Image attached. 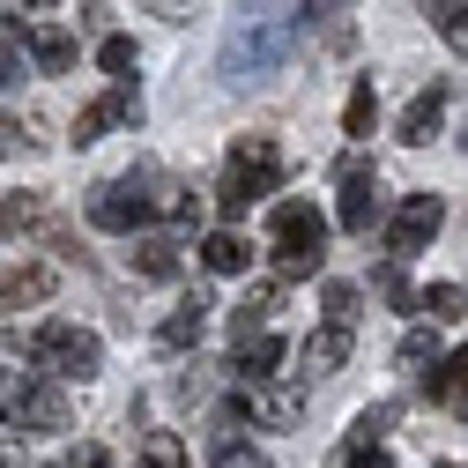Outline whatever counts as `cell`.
I'll use <instances>...</instances> for the list:
<instances>
[{
	"label": "cell",
	"mask_w": 468,
	"mask_h": 468,
	"mask_svg": "<svg viewBox=\"0 0 468 468\" xmlns=\"http://www.w3.org/2000/svg\"><path fill=\"white\" fill-rule=\"evenodd\" d=\"M282 365V342L261 327V335H239V357H230V372H239V379H268Z\"/></svg>",
	"instance_id": "cell-19"
},
{
	"label": "cell",
	"mask_w": 468,
	"mask_h": 468,
	"mask_svg": "<svg viewBox=\"0 0 468 468\" xmlns=\"http://www.w3.org/2000/svg\"><path fill=\"white\" fill-rule=\"evenodd\" d=\"M90 223L97 230H120V239H134V230H149L156 223V194H149V179H104V186H90Z\"/></svg>",
	"instance_id": "cell-5"
},
{
	"label": "cell",
	"mask_w": 468,
	"mask_h": 468,
	"mask_svg": "<svg viewBox=\"0 0 468 468\" xmlns=\"http://www.w3.org/2000/svg\"><path fill=\"white\" fill-rule=\"evenodd\" d=\"M439 223H446V201H439V194H409V201L387 216V253H394V261H417V253L439 239Z\"/></svg>",
	"instance_id": "cell-6"
},
{
	"label": "cell",
	"mask_w": 468,
	"mask_h": 468,
	"mask_svg": "<svg viewBox=\"0 0 468 468\" xmlns=\"http://www.w3.org/2000/svg\"><path fill=\"white\" fill-rule=\"evenodd\" d=\"M275 305H282V282L246 290V298H239V313H230V335H261V327L275 320Z\"/></svg>",
	"instance_id": "cell-20"
},
{
	"label": "cell",
	"mask_w": 468,
	"mask_h": 468,
	"mask_svg": "<svg viewBox=\"0 0 468 468\" xmlns=\"http://www.w3.org/2000/svg\"><path fill=\"white\" fill-rule=\"evenodd\" d=\"M16 149V120H0V156H8Z\"/></svg>",
	"instance_id": "cell-37"
},
{
	"label": "cell",
	"mask_w": 468,
	"mask_h": 468,
	"mask_svg": "<svg viewBox=\"0 0 468 468\" xmlns=\"http://www.w3.org/2000/svg\"><path fill=\"white\" fill-rule=\"evenodd\" d=\"M372 127H379V90H372V75H365L357 90H349V104H342V134H349V142H365Z\"/></svg>",
	"instance_id": "cell-22"
},
{
	"label": "cell",
	"mask_w": 468,
	"mask_h": 468,
	"mask_svg": "<svg viewBox=\"0 0 468 468\" xmlns=\"http://www.w3.org/2000/svg\"><path fill=\"white\" fill-rule=\"evenodd\" d=\"M68 468H112V453H104V446H82V453H75Z\"/></svg>",
	"instance_id": "cell-35"
},
{
	"label": "cell",
	"mask_w": 468,
	"mask_h": 468,
	"mask_svg": "<svg viewBox=\"0 0 468 468\" xmlns=\"http://www.w3.org/2000/svg\"><path fill=\"white\" fill-rule=\"evenodd\" d=\"M461 305H468L461 282H431V290H417V313H431V327H439V320H461Z\"/></svg>",
	"instance_id": "cell-24"
},
{
	"label": "cell",
	"mask_w": 468,
	"mask_h": 468,
	"mask_svg": "<svg viewBox=\"0 0 468 468\" xmlns=\"http://www.w3.org/2000/svg\"><path fill=\"white\" fill-rule=\"evenodd\" d=\"M424 365H439V335L431 327H409L401 335V372H424Z\"/></svg>",
	"instance_id": "cell-29"
},
{
	"label": "cell",
	"mask_w": 468,
	"mask_h": 468,
	"mask_svg": "<svg viewBox=\"0 0 468 468\" xmlns=\"http://www.w3.org/2000/svg\"><path fill=\"white\" fill-rule=\"evenodd\" d=\"M282 186V149L268 142V134H239L230 142V156H223V179H216V208H223V223H239L253 201H268Z\"/></svg>",
	"instance_id": "cell-2"
},
{
	"label": "cell",
	"mask_w": 468,
	"mask_h": 468,
	"mask_svg": "<svg viewBox=\"0 0 468 468\" xmlns=\"http://www.w3.org/2000/svg\"><path fill=\"white\" fill-rule=\"evenodd\" d=\"M112 127H142V90H134V82H112L104 97H90V104L75 112V149L104 142Z\"/></svg>",
	"instance_id": "cell-7"
},
{
	"label": "cell",
	"mask_w": 468,
	"mask_h": 468,
	"mask_svg": "<svg viewBox=\"0 0 468 468\" xmlns=\"http://www.w3.org/2000/svg\"><path fill=\"white\" fill-rule=\"evenodd\" d=\"M16 82H23V30L0 23V90H16Z\"/></svg>",
	"instance_id": "cell-30"
},
{
	"label": "cell",
	"mask_w": 468,
	"mask_h": 468,
	"mask_svg": "<svg viewBox=\"0 0 468 468\" xmlns=\"http://www.w3.org/2000/svg\"><path fill=\"white\" fill-rule=\"evenodd\" d=\"M60 290V268L52 261H23V268H0V313H30Z\"/></svg>",
	"instance_id": "cell-11"
},
{
	"label": "cell",
	"mask_w": 468,
	"mask_h": 468,
	"mask_svg": "<svg viewBox=\"0 0 468 468\" xmlns=\"http://www.w3.org/2000/svg\"><path fill=\"white\" fill-rule=\"evenodd\" d=\"M223 417L230 424H246V417H261V424H275V431H298V417H305V387H246V394H230L223 401Z\"/></svg>",
	"instance_id": "cell-8"
},
{
	"label": "cell",
	"mask_w": 468,
	"mask_h": 468,
	"mask_svg": "<svg viewBox=\"0 0 468 468\" xmlns=\"http://www.w3.org/2000/svg\"><path fill=\"white\" fill-rule=\"evenodd\" d=\"M201 268H208V275H246V268H253V246L223 223V230H208V239H201Z\"/></svg>",
	"instance_id": "cell-16"
},
{
	"label": "cell",
	"mask_w": 468,
	"mask_h": 468,
	"mask_svg": "<svg viewBox=\"0 0 468 468\" xmlns=\"http://www.w3.org/2000/svg\"><path fill=\"white\" fill-rule=\"evenodd\" d=\"M298 0H246L239 8V30L223 45V82H261V75H282V60L298 52Z\"/></svg>",
	"instance_id": "cell-1"
},
{
	"label": "cell",
	"mask_w": 468,
	"mask_h": 468,
	"mask_svg": "<svg viewBox=\"0 0 468 468\" xmlns=\"http://www.w3.org/2000/svg\"><path fill=\"white\" fill-rule=\"evenodd\" d=\"M16 431H68V394L45 387V379H30V394L16 409Z\"/></svg>",
	"instance_id": "cell-14"
},
{
	"label": "cell",
	"mask_w": 468,
	"mask_h": 468,
	"mask_svg": "<svg viewBox=\"0 0 468 468\" xmlns=\"http://www.w3.org/2000/svg\"><path fill=\"white\" fill-rule=\"evenodd\" d=\"M439 127H446V82H424L417 97L401 104V127H394V134H401L409 149H424V142H431Z\"/></svg>",
	"instance_id": "cell-12"
},
{
	"label": "cell",
	"mask_w": 468,
	"mask_h": 468,
	"mask_svg": "<svg viewBox=\"0 0 468 468\" xmlns=\"http://www.w3.org/2000/svg\"><path fill=\"white\" fill-rule=\"evenodd\" d=\"M30 379H37V372H0V424H16V409H23Z\"/></svg>",
	"instance_id": "cell-33"
},
{
	"label": "cell",
	"mask_w": 468,
	"mask_h": 468,
	"mask_svg": "<svg viewBox=\"0 0 468 468\" xmlns=\"http://www.w3.org/2000/svg\"><path fill=\"white\" fill-rule=\"evenodd\" d=\"M134 468H186V446H179V431H149Z\"/></svg>",
	"instance_id": "cell-26"
},
{
	"label": "cell",
	"mask_w": 468,
	"mask_h": 468,
	"mask_svg": "<svg viewBox=\"0 0 468 468\" xmlns=\"http://www.w3.org/2000/svg\"><path fill=\"white\" fill-rule=\"evenodd\" d=\"M268 261H275V282H298L327 261V216L313 201H275L268 208Z\"/></svg>",
	"instance_id": "cell-3"
},
{
	"label": "cell",
	"mask_w": 468,
	"mask_h": 468,
	"mask_svg": "<svg viewBox=\"0 0 468 468\" xmlns=\"http://www.w3.org/2000/svg\"><path fill=\"white\" fill-rule=\"evenodd\" d=\"M201 327H208V298L194 290V298H179L164 313V327H156V349H194L201 342Z\"/></svg>",
	"instance_id": "cell-15"
},
{
	"label": "cell",
	"mask_w": 468,
	"mask_h": 468,
	"mask_svg": "<svg viewBox=\"0 0 468 468\" xmlns=\"http://www.w3.org/2000/svg\"><path fill=\"white\" fill-rule=\"evenodd\" d=\"M327 320L335 327H357V282H327Z\"/></svg>",
	"instance_id": "cell-32"
},
{
	"label": "cell",
	"mask_w": 468,
	"mask_h": 468,
	"mask_svg": "<svg viewBox=\"0 0 468 468\" xmlns=\"http://www.w3.org/2000/svg\"><path fill=\"white\" fill-rule=\"evenodd\" d=\"M208 468H275L261 446H246V439H216V453H208Z\"/></svg>",
	"instance_id": "cell-28"
},
{
	"label": "cell",
	"mask_w": 468,
	"mask_h": 468,
	"mask_svg": "<svg viewBox=\"0 0 468 468\" xmlns=\"http://www.w3.org/2000/svg\"><path fill=\"white\" fill-rule=\"evenodd\" d=\"M23 52L37 60V75H68V68H75V30H60V23H23Z\"/></svg>",
	"instance_id": "cell-13"
},
{
	"label": "cell",
	"mask_w": 468,
	"mask_h": 468,
	"mask_svg": "<svg viewBox=\"0 0 468 468\" xmlns=\"http://www.w3.org/2000/svg\"><path fill=\"white\" fill-rule=\"evenodd\" d=\"M134 275L142 282H171V275H179V246H171V239H142L134 246Z\"/></svg>",
	"instance_id": "cell-23"
},
{
	"label": "cell",
	"mask_w": 468,
	"mask_h": 468,
	"mask_svg": "<svg viewBox=\"0 0 468 468\" xmlns=\"http://www.w3.org/2000/svg\"><path fill=\"white\" fill-rule=\"evenodd\" d=\"M23 230H52V201L45 194H8L0 201V239H23Z\"/></svg>",
	"instance_id": "cell-18"
},
{
	"label": "cell",
	"mask_w": 468,
	"mask_h": 468,
	"mask_svg": "<svg viewBox=\"0 0 468 468\" xmlns=\"http://www.w3.org/2000/svg\"><path fill=\"white\" fill-rule=\"evenodd\" d=\"M439 468H453V461H439Z\"/></svg>",
	"instance_id": "cell-38"
},
{
	"label": "cell",
	"mask_w": 468,
	"mask_h": 468,
	"mask_svg": "<svg viewBox=\"0 0 468 468\" xmlns=\"http://www.w3.org/2000/svg\"><path fill=\"white\" fill-rule=\"evenodd\" d=\"M298 8H313V16H342L349 0H298Z\"/></svg>",
	"instance_id": "cell-36"
},
{
	"label": "cell",
	"mask_w": 468,
	"mask_h": 468,
	"mask_svg": "<svg viewBox=\"0 0 468 468\" xmlns=\"http://www.w3.org/2000/svg\"><path fill=\"white\" fill-rule=\"evenodd\" d=\"M424 394L446 401V409H468V349H453V357H439V365L424 372Z\"/></svg>",
	"instance_id": "cell-17"
},
{
	"label": "cell",
	"mask_w": 468,
	"mask_h": 468,
	"mask_svg": "<svg viewBox=\"0 0 468 468\" xmlns=\"http://www.w3.org/2000/svg\"><path fill=\"white\" fill-rule=\"evenodd\" d=\"M335 223L349 230V239H365V230L379 223V171H365V164H349V171H342V201H335Z\"/></svg>",
	"instance_id": "cell-9"
},
{
	"label": "cell",
	"mask_w": 468,
	"mask_h": 468,
	"mask_svg": "<svg viewBox=\"0 0 468 468\" xmlns=\"http://www.w3.org/2000/svg\"><path fill=\"white\" fill-rule=\"evenodd\" d=\"M30 365H45L52 379H97L104 372V342L90 327H68V320H45L30 335Z\"/></svg>",
	"instance_id": "cell-4"
},
{
	"label": "cell",
	"mask_w": 468,
	"mask_h": 468,
	"mask_svg": "<svg viewBox=\"0 0 468 468\" xmlns=\"http://www.w3.org/2000/svg\"><path fill=\"white\" fill-rule=\"evenodd\" d=\"M142 16H164V23H186L194 0H142Z\"/></svg>",
	"instance_id": "cell-34"
},
{
	"label": "cell",
	"mask_w": 468,
	"mask_h": 468,
	"mask_svg": "<svg viewBox=\"0 0 468 468\" xmlns=\"http://www.w3.org/2000/svg\"><path fill=\"white\" fill-rule=\"evenodd\" d=\"M394 431V401H372V409H357V424H349V446H379Z\"/></svg>",
	"instance_id": "cell-25"
},
{
	"label": "cell",
	"mask_w": 468,
	"mask_h": 468,
	"mask_svg": "<svg viewBox=\"0 0 468 468\" xmlns=\"http://www.w3.org/2000/svg\"><path fill=\"white\" fill-rule=\"evenodd\" d=\"M97 68H104L112 82H127V75H134V37H120V30H112V37L97 45Z\"/></svg>",
	"instance_id": "cell-27"
},
{
	"label": "cell",
	"mask_w": 468,
	"mask_h": 468,
	"mask_svg": "<svg viewBox=\"0 0 468 468\" xmlns=\"http://www.w3.org/2000/svg\"><path fill=\"white\" fill-rule=\"evenodd\" d=\"M379 298H387L394 313H417V290H409V275H401V261H387V268H379Z\"/></svg>",
	"instance_id": "cell-31"
},
{
	"label": "cell",
	"mask_w": 468,
	"mask_h": 468,
	"mask_svg": "<svg viewBox=\"0 0 468 468\" xmlns=\"http://www.w3.org/2000/svg\"><path fill=\"white\" fill-rule=\"evenodd\" d=\"M424 16H431V30L446 37V52L468 60V0H424Z\"/></svg>",
	"instance_id": "cell-21"
},
{
	"label": "cell",
	"mask_w": 468,
	"mask_h": 468,
	"mask_svg": "<svg viewBox=\"0 0 468 468\" xmlns=\"http://www.w3.org/2000/svg\"><path fill=\"white\" fill-rule=\"evenodd\" d=\"M349 349H357V335H349V327H335V320L313 327V335L298 342V379H305V387H313V379H335V372L349 365Z\"/></svg>",
	"instance_id": "cell-10"
}]
</instances>
